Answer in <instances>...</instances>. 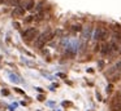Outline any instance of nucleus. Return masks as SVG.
Returning <instances> with one entry per match:
<instances>
[{"instance_id": "20e7f679", "label": "nucleus", "mask_w": 121, "mask_h": 111, "mask_svg": "<svg viewBox=\"0 0 121 111\" xmlns=\"http://www.w3.org/2000/svg\"><path fill=\"white\" fill-rule=\"evenodd\" d=\"M111 111H121V98H113L112 103H111Z\"/></svg>"}, {"instance_id": "f257e3e1", "label": "nucleus", "mask_w": 121, "mask_h": 111, "mask_svg": "<svg viewBox=\"0 0 121 111\" xmlns=\"http://www.w3.org/2000/svg\"><path fill=\"white\" fill-rule=\"evenodd\" d=\"M53 36H55V34H53L52 31H46V32L40 34V35L38 36L37 41H35V46H37V48H42V46L44 45L48 40H51Z\"/></svg>"}, {"instance_id": "9d476101", "label": "nucleus", "mask_w": 121, "mask_h": 111, "mask_svg": "<svg viewBox=\"0 0 121 111\" xmlns=\"http://www.w3.org/2000/svg\"><path fill=\"white\" fill-rule=\"evenodd\" d=\"M16 92H18V93H21V94H24V92H22L21 89H16Z\"/></svg>"}, {"instance_id": "f03ea898", "label": "nucleus", "mask_w": 121, "mask_h": 111, "mask_svg": "<svg viewBox=\"0 0 121 111\" xmlns=\"http://www.w3.org/2000/svg\"><path fill=\"white\" fill-rule=\"evenodd\" d=\"M37 35H38V31H37V28H34V27H29L27 30L24 31V34H22L25 40H33L34 38H37Z\"/></svg>"}, {"instance_id": "7ed1b4c3", "label": "nucleus", "mask_w": 121, "mask_h": 111, "mask_svg": "<svg viewBox=\"0 0 121 111\" xmlns=\"http://www.w3.org/2000/svg\"><path fill=\"white\" fill-rule=\"evenodd\" d=\"M108 35H109L108 30H105V28H98L96 32H95V36H94V38L96 39V40H102V41H104V40H107Z\"/></svg>"}, {"instance_id": "6e6552de", "label": "nucleus", "mask_w": 121, "mask_h": 111, "mask_svg": "<svg viewBox=\"0 0 121 111\" xmlns=\"http://www.w3.org/2000/svg\"><path fill=\"white\" fill-rule=\"evenodd\" d=\"M81 30H82L81 25H76V26H73V31H81Z\"/></svg>"}, {"instance_id": "0eeeda50", "label": "nucleus", "mask_w": 121, "mask_h": 111, "mask_svg": "<svg viewBox=\"0 0 121 111\" xmlns=\"http://www.w3.org/2000/svg\"><path fill=\"white\" fill-rule=\"evenodd\" d=\"M25 14V8L24 7H17L13 10V15H24Z\"/></svg>"}, {"instance_id": "423d86ee", "label": "nucleus", "mask_w": 121, "mask_h": 111, "mask_svg": "<svg viewBox=\"0 0 121 111\" xmlns=\"http://www.w3.org/2000/svg\"><path fill=\"white\" fill-rule=\"evenodd\" d=\"M34 5H35L34 0H27V1L22 5V7L25 8V10H30V9H33V8H34Z\"/></svg>"}, {"instance_id": "39448f33", "label": "nucleus", "mask_w": 121, "mask_h": 111, "mask_svg": "<svg viewBox=\"0 0 121 111\" xmlns=\"http://www.w3.org/2000/svg\"><path fill=\"white\" fill-rule=\"evenodd\" d=\"M100 53H102L103 56L109 54L111 53V45H109V44H103L102 48H100Z\"/></svg>"}, {"instance_id": "1a4fd4ad", "label": "nucleus", "mask_w": 121, "mask_h": 111, "mask_svg": "<svg viewBox=\"0 0 121 111\" xmlns=\"http://www.w3.org/2000/svg\"><path fill=\"white\" fill-rule=\"evenodd\" d=\"M1 93H3V94H8V90H5V89H3V90H1Z\"/></svg>"}]
</instances>
